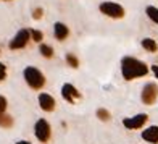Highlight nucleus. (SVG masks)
<instances>
[{
    "mask_svg": "<svg viewBox=\"0 0 158 144\" xmlns=\"http://www.w3.org/2000/svg\"><path fill=\"white\" fill-rule=\"evenodd\" d=\"M121 73H123V78L126 81H131L135 78L145 76L148 73V67L134 57H124L121 60Z\"/></svg>",
    "mask_w": 158,
    "mask_h": 144,
    "instance_id": "obj_1",
    "label": "nucleus"
},
{
    "mask_svg": "<svg viewBox=\"0 0 158 144\" xmlns=\"http://www.w3.org/2000/svg\"><path fill=\"white\" fill-rule=\"evenodd\" d=\"M23 76H24V81L27 83V86L35 91H40L42 88H44V84H45V76L44 73L39 70V68H35V67H26L23 70Z\"/></svg>",
    "mask_w": 158,
    "mask_h": 144,
    "instance_id": "obj_2",
    "label": "nucleus"
},
{
    "mask_svg": "<svg viewBox=\"0 0 158 144\" xmlns=\"http://www.w3.org/2000/svg\"><path fill=\"white\" fill-rule=\"evenodd\" d=\"M29 41H32L31 29L23 28V29H19L15 36H13V39L8 42V47H10V50H19V49H24Z\"/></svg>",
    "mask_w": 158,
    "mask_h": 144,
    "instance_id": "obj_3",
    "label": "nucleus"
},
{
    "mask_svg": "<svg viewBox=\"0 0 158 144\" xmlns=\"http://www.w3.org/2000/svg\"><path fill=\"white\" fill-rule=\"evenodd\" d=\"M98 10L103 13L105 16L113 18V20H119L124 16V8L116 2H102L98 5Z\"/></svg>",
    "mask_w": 158,
    "mask_h": 144,
    "instance_id": "obj_4",
    "label": "nucleus"
},
{
    "mask_svg": "<svg viewBox=\"0 0 158 144\" xmlns=\"http://www.w3.org/2000/svg\"><path fill=\"white\" fill-rule=\"evenodd\" d=\"M34 134H35V138H37V141H40V142H47L50 139V136H52V128H50L48 121L45 118H39L35 121Z\"/></svg>",
    "mask_w": 158,
    "mask_h": 144,
    "instance_id": "obj_5",
    "label": "nucleus"
},
{
    "mask_svg": "<svg viewBox=\"0 0 158 144\" xmlns=\"http://www.w3.org/2000/svg\"><path fill=\"white\" fill-rule=\"evenodd\" d=\"M142 102L143 104H147V105H152L155 104V100L158 97V86L155 83H148L143 86V89H142Z\"/></svg>",
    "mask_w": 158,
    "mask_h": 144,
    "instance_id": "obj_6",
    "label": "nucleus"
},
{
    "mask_svg": "<svg viewBox=\"0 0 158 144\" xmlns=\"http://www.w3.org/2000/svg\"><path fill=\"white\" fill-rule=\"evenodd\" d=\"M148 120L147 113H139L135 117H131V118H124L123 120V125L127 128V129H139L145 125V121Z\"/></svg>",
    "mask_w": 158,
    "mask_h": 144,
    "instance_id": "obj_7",
    "label": "nucleus"
},
{
    "mask_svg": "<svg viewBox=\"0 0 158 144\" xmlns=\"http://www.w3.org/2000/svg\"><path fill=\"white\" fill-rule=\"evenodd\" d=\"M61 96H63V99L66 100V102H69V104H74V100L81 97L79 91L74 88L73 84H69V83H66V84L61 86Z\"/></svg>",
    "mask_w": 158,
    "mask_h": 144,
    "instance_id": "obj_8",
    "label": "nucleus"
},
{
    "mask_svg": "<svg viewBox=\"0 0 158 144\" xmlns=\"http://www.w3.org/2000/svg\"><path fill=\"white\" fill-rule=\"evenodd\" d=\"M37 100H39L40 109L44 112H53L55 110V99L50 94H47V92H40Z\"/></svg>",
    "mask_w": 158,
    "mask_h": 144,
    "instance_id": "obj_9",
    "label": "nucleus"
},
{
    "mask_svg": "<svg viewBox=\"0 0 158 144\" xmlns=\"http://www.w3.org/2000/svg\"><path fill=\"white\" fill-rule=\"evenodd\" d=\"M53 34H55L56 41H64L69 36V28L64 23H61V21H56L53 24Z\"/></svg>",
    "mask_w": 158,
    "mask_h": 144,
    "instance_id": "obj_10",
    "label": "nucleus"
},
{
    "mask_svg": "<svg viewBox=\"0 0 158 144\" xmlns=\"http://www.w3.org/2000/svg\"><path fill=\"white\" fill-rule=\"evenodd\" d=\"M142 138H143V141H147V142L156 144L158 142V126H148L147 129H143Z\"/></svg>",
    "mask_w": 158,
    "mask_h": 144,
    "instance_id": "obj_11",
    "label": "nucleus"
},
{
    "mask_svg": "<svg viewBox=\"0 0 158 144\" xmlns=\"http://www.w3.org/2000/svg\"><path fill=\"white\" fill-rule=\"evenodd\" d=\"M39 52L42 54V57H45V59H52V57L55 55L53 47L48 46V44H44V42H40V44H39Z\"/></svg>",
    "mask_w": 158,
    "mask_h": 144,
    "instance_id": "obj_12",
    "label": "nucleus"
},
{
    "mask_svg": "<svg viewBox=\"0 0 158 144\" xmlns=\"http://www.w3.org/2000/svg\"><path fill=\"white\" fill-rule=\"evenodd\" d=\"M142 47L147 50V52H156V42L152 39V37H145V39H142Z\"/></svg>",
    "mask_w": 158,
    "mask_h": 144,
    "instance_id": "obj_13",
    "label": "nucleus"
},
{
    "mask_svg": "<svg viewBox=\"0 0 158 144\" xmlns=\"http://www.w3.org/2000/svg\"><path fill=\"white\" fill-rule=\"evenodd\" d=\"M145 13H147V16L152 20L153 23L158 24V8H156V7H152V5L147 7V8H145Z\"/></svg>",
    "mask_w": 158,
    "mask_h": 144,
    "instance_id": "obj_14",
    "label": "nucleus"
},
{
    "mask_svg": "<svg viewBox=\"0 0 158 144\" xmlns=\"http://www.w3.org/2000/svg\"><path fill=\"white\" fill-rule=\"evenodd\" d=\"M11 125H13V118L10 117V115H6V113L0 115V126L2 128H10Z\"/></svg>",
    "mask_w": 158,
    "mask_h": 144,
    "instance_id": "obj_15",
    "label": "nucleus"
},
{
    "mask_svg": "<svg viewBox=\"0 0 158 144\" xmlns=\"http://www.w3.org/2000/svg\"><path fill=\"white\" fill-rule=\"evenodd\" d=\"M64 60H66V63L69 65L71 68H77V67H79V60H77V57H76L74 54H66Z\"/></svg>",
    "mask_w": 158,
    "mask_h": 144,
    "instance_id": "obj_16",
    "label": "nucleus"
},
{
    "mask_svg": "<svg viewBox=\"0 0 158 144\" xmlns=\"http://www.w3.org/2000/svg\"><path fill=\"white\" fill-rule=\"evenodd\" d=\"M31 37H32L34 42H39L40 44V41L44 39V34H42V31H39V29H31Z\"/></svg>",
    "mask_w": 158,
    "mask_h": 144,
    "instance_id": "obj_17",
    "label": "nucleus"
},
{
    "mask_svg": "<svg viewBox=\"0 0 158 144\" xmlns=\"http://www.w3.org/2000/svg\"><path fill=\"white\" fill-rule=\"evenodd\" d=\"M97 117H98L100 120L106 121V120H110V112L105 110V109H98V110H97Z\"/></svg>",
    "mask_w": 158,
    "mask_h": 144,
    "instance_id": "obj_18",
    "label": "nucleus"
},
{
    "mask_svg": "<svg viewBox=\"0 0 158 144\" xmlns=\"http://www.w3.org/2000/svg\"><path fill=\"white\" fill-rule=\"evenodd\" d=\"M42 15H44V10L39 8V7L32 10V18H34V20H39V18H42Z\"/></svg>",
    "mask_w": 158,
    "mask_h": 144,
    "instance_id": "obj_19",
    "label": "nucleus"
},
{
    "mask_svg": "<svg viewBox=\"0 0 158 144\" xmlns=\"http://www.w3.org/2000/svg\"><path fill=\"white\" fill-rule=\"evenodd\" d=\"M6 78V67H5V63L0 62V81H3Z\"/></svg>",
    "mask_w": 158,
    "mask_h": 144,
    "instance_id": "obj_20",
    "label": "nucleus"
},
{
    "mask_svg": "<svg viewBox=\"0 0 158 144\" xmlns=\"http://www.w3.org/2000/svg\"><path fill=\"white\" fill-rule=\"evenodd\" d=\"M5 110H6V99L3 96H0V115L5 113Z\"/></svg>",
    "mask_w": 158,
    "mask_h": 144,
    "instance_id": "obj_21",
    "label": "nucleus"
},
{
    "mask_svg": "<svg viewBox=\"0 0 158 144\" xmlns=\"http://www.w3.org/2000/svg\"><path fill=\"white\" fill-rule=\"evenodd\" d=\"M152 71H153V75L156 76V80H158V65H152Z\"/></svg>",
    "mask_w": 158,
    "mask_h": 144,
    "instance_id": "obj_22",
    "label": "nucleus"
},
{
    "mask_svg": "<svg viewBox=\"0 0 158 144\" xmlns=\"http://www.w3.org/2000/svg\"><path fill=\"white\" fill-rule=\"evenodd\" d=\"M16 144H31V142H29V141H23V139H21V141H18Z\"/></svg>",
    "mask_w": 158,
    "mask_h": 144,
    "instance_id": "obj_23",
    "label": "nucleus"
},
{
    "mask_svg": "<svg viewBox=\"0 0 158 144\" xmlns=\"http://www.w3.org/2000/svg\"><path fill=\"white\" fill-rule=\"evenodd\" d=\"M3 2H10V0H3Z\"/></svg>",
    "mask_w": 158,
    "mask_h": 144,
    "instance_id": "obj_24",
    "label": "nucleus"
}]
</instances>
